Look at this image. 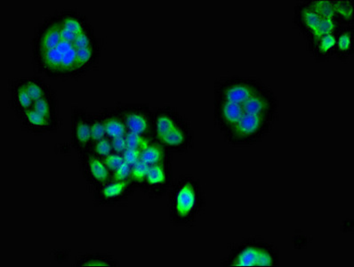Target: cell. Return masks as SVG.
<instances>
[{"label":"cell","instance_id":"obj_1","mask_svg":"<svg viewBox=\"0 0 354 267\" xmlns=\"http://www.w3.org/2000/svg\"><path fill=\"white\" fill-rule=\"evenodd\" d=\"M103 47L85 14L77 9H61L36 27L31 49L34 69L51 79H78L94 69Z\"/></svg>","mask_w":354,"mask_h":267},{"label":"cell","instance_id":"obj_2","mask_svg":"<svg viewBox=\"0 0 354 267\" xmlns=\"http://www.w3.org/2000/svg\"><path fill=\"white\" fill-rule=\"evenodd\" d=\"M168 194L169 221L175 227H192L206 209L201 180L192 174L180 175Z\"/></svg>","mask_w":354,"mask_h":267},{"label":"cell","instance_id":"obj_3","mask_svg":"<svg viewBox=\"0 0 354 267\" xmlns=\"http://www.w3.org/2000/svg\"><path fill=\"white\" fill-rule=\"evenodd\" d=\"M153 138L172 154L188 153L194 148L195 132L192 123L172 105L154 110Z\"/></svg>","mask_w":354,"mask_h":267},{"label":"cell","instance_id":"obj_4","mask_svg":"<svg viewBox=\"0 0 354 267\" xmlns=\"http://www.w3.org/2000/svg\"><path fill=\"white\" fill-rule=\"evenodd\" d=\"M225 266H277L279 264L278 249L262 239L249 238L238 243L222 262Z\"/></svg>","mask_w":354,"mask_h":267},{"label":"cell","instance_id":"obj_5","mask_svg":"<svg viewBox=\"0 0 354 267\" xmlns=\"http://www.w3.org/2000/svg\"><path fill=\"white\" fill-rule=\"evenodd\" d=\"M129 132L153 138L154 110L148 103H118L115 106Z\"/></svg>","mask_w":354,"mask_h":267},{"label":"cell","instance_id":"obj_6","mask_svg":"<svg viewBox=\"0 0 354 267\" xmlns=\"http://www.w3.org/2000/svg\"><path fill=\"white\" fill-rule=\"evenodd\" d=\"M175 182L172 160L151 165L142 192L153 200L164 197L170 191Z\"/></svg>","mask_w":354,"mask_h":267},{"label":"cell","instance_id":"obj_7","mask_svg":"<svg viewBox=\"0 0 354 267\" xmlns=\"http://www.w3.org/2000/svg\"><path fill=\"white\" fill-rule=\"evenodd\" d=\"M90 112L80 106H73L71 112V136L73 149L80 155L90 151Z\"/></svg>","mask_w":354,"mask_h":267},{"label":"cell","instance_id":"obj_8","mask_svg":"<svg viewBox=\"0 0 354 267\" xmlns=\"http://www.w3.org/2000/svg\"><path fill=\"white\" fill-rule=\"evenodd\" d=\"M136 190L130 181L118 182L111 180L93 190L94 201L100 207L117 206L126 203Z\"/></svg>","mask_w":354,"mask_h":267},{"label":"cell","instance_id":"obj_9","mask_svg":"<svg viewBox=\"0 0 354 267\" xmlns=\"http://www.w3.org/2000/svg\"><path fill=\"white\" fill-rule=\"evenodd\" d=\"M79 157L83 178L92 189L97 188L112 180V172L106 167L103 159L95 156L90 151L80 154Z\"/></svg>","mask_w":354,"mask_h":267},{"label":"cell","instance_id":"obj_10","mask_svg":"<svg viewBox=\"0 0 354 267\" xmlns=\"http://www.w3.org/2000/svg\"><path fill=\"white\" fill-rule=\"evenodd\" d=\"M16 116L21 129L34 135L55 132L62 127V120H53L32 108L18 112Z\"/></svg>","mask_w":354,"mask_h":267},{"label":"cell","instance_id":"obj_11","mask_svg":"<svg viewBox=\"0 0 354 267\" xmlns=\"http://www.w3.org/2000/svg\"><path fill=\"white\" fill-rule=\"evenodd\" d=\"M320 18L312 10L305 1L297 3L294 7L293 23L305 41L316 31Z\"/></svg>","mask_w":354,"mask_h":267},{"label":"cell","instance_id":"obj_12","mask_svg":"<svg viewBox=\"0 0 354 267\" xmlns=\"http://www.w3.org/2000/svg\"><path fill=\"white\" fill-rule=\"evenodd\" d=\"M337 35L329 34L306 41L307 51L315 61L324 62L334 58Z\"/></svg>","mask_w":354,"mask_h":267},{"label":"cell","instance_id":"obj_13","mask_svg":"<svg viewBox=\"0 0 354 267\" xmlns=\"http://www.w3.org/2000/svg\"><path fill=\"white\" fill-rule=\"evenodd\" d=\"M10 105L16 114L31 108L34 101L27 91L23 79H11L8 84Z\"/></svg>","mask_w":354,"mask_h":267},{"label":"cell","instance_id":"obj_14","mask_svg":"<svg viewBox=\"0 0 354 267\" xmlns=\"http://www.w3.org/2000/svg\"><path fill=\"white\" fill-rule=\"evenodd\" d=\"M105 129L106 136L109 138H121L129 132L126 124L122 120L115 107H107L100 112Z\"/></svg>","mask_w":354,"mask_h":267},{"label":"cell","instance_id":"obj_15","mask_svg":"<svg viewBox=\"0 0 354 267\" xmlns=\"http://www.w3.org/2000/svg\"><path fill=\"white\" fill-rule=\"evenodd\" d=\"M354 53V26H342L338 32L334 58L346 62Z\"/></svg>","mask_w":354,"mask_h":267},{"label":"cell","instance_id":"obj_16","mask_svg":"<svg viewBox=\"0 0 354 267\" xmlns=\"http://www.w3.org/2000/svg\"><path fill=\"white\" fill-rule=\"evenodd\" d=\"M74 266L76 267H118L121 266V263L112 254L102 253V252H87V253H83L77 257Z\"/></svg>","mask_w":354,"mask_h":267},{"label":"cell","instance_id":"obj_17","mask_svg":"<svg viewBox=\"0 0 354 267\" xmlns=\"http://www.w3.org/2000/svg\"><path fill=\"white\" fill-rule=\"evenodd\" d=\"M141 160L149 166L156 165L172 160V153L162 144L153 139L147 147L142 150Z\"/></svg>","mask_w":354,"mask_h":267},{"label":"cell","instance_id":"obj_18","mask_svg":"<svg viewBox=\"0 0 354 267\" xmlns=\"http://www.w3.org/2000/svg\"><path fill=\"white\" fill-rule=\"evenodd\" d=\"M27 91L34 103L49 94L55 93V89L47 84L45 79L40 76H32L29 78H23Z\"/></svg>","mask_w":354,"mask_h":267},{"label":"cell","instance_id":"obj_19","mask_svg":"<svg viewBox=\"0 0 354 267\" xmlns=\"http://www.w3.org/2000/svg\"><path fill=\"white\" fill-rule=\"evenodd\" d=\"M31 108L53 120H61L60 112H59V100L56 92L36 101Z\"/></svg>","mask_w":354,"mask_h":267},{"label":"cell","instance_id":"obj_20","mask_svg":"<svg viewBox=\"0 0 354 267\" xmlns=\"http://www.w3.org/2000/svg\"><path fill=\"white\" fill-rule=\"evenodd\" d=\"M336 20L341 26H353L354 2L351 0H332Z\"/></svg>","mask_w":354,"mask_h":267},{"label":"cell","instance_id":"obj_21","mask_svg":"<svg viewBox=\"0 0 354 267\" xmlns=\"http://www.w3.org/2000/svg\"><path fill=\"white\" fill-rule=\"evenodd\" d=\"M305 3L320 19L336 20L332 0H306Z\"/></svg>","mask_w":354,"mask_h":267},{"label":"cell","instance_id":"obj_22","mask_svg":"<svg viewBox=\"0 0 354 267\" xmlns=\"http://www.w3.org/2000/svg\"><path fill=\"white\" fill-rule=\"evenodd\" d=\"M149 168H150V166L142 162V160L132 166L129 181L136 189L141 190V191L144 189Z\"/></svg>","mask_w":354,"mask_h":267},{"label":"cell","instance_id":"obj_23","mask_svg":"<svg viewBox=\"0 0 354 267\" xmlns=\"http://www.w3.org/2000/svg\"><path fill=\"white\" fill-rule=\"evenodd\" d=\"M90 120V131L92 136V144L94 142L99 141L101 139L106 138L105 129L100 112H91L89 115Z\"/></svg>","mask_w":354,"mask_h":267},{"label":"cell","instance_id":"obj_24","mask_svg":"<svg viewBox=\"0 0 354 267\" xmlns=\"http://www.w3.org/2000/svg\"><path fill=\"white\" fill-rule=\"evenodd\" d=\"M90 151L101 159L106 158L113 153L111 138L106 136L99 141L94 142L91 145Z\"/></svg>","mask_w":354,"mask_h":267},{"label":"cell","instance_id":"obj_25","mask_svg":"<svg viewBox=\"0 0 354 267\" xmlns=\"http://www.w3.org/2000/svg\"><path fill=\"white\" fill-rule=\"evenodd\" d=\"M126 138L127 147L135 148V149L142 150L147 147L153 138H148V136L140 135L134 132H127L125 136Z\"/></svg>","mask_w":354,"mask_h":267},{"label":"cell","instance_id":"obj_26","mask_svg":"<svg viewBox=\"0 0 354 267\" xmlns=\"http://www.w3.org/2000/svg\"><path fill=\"white\" fill-rule=\"evenodd\" d=\"M131 168L132 166L124 162L116 170L112 173V180L118 181V182H125V181H129L131 175Z\"/></svg>","mask_w":354,"mask_h":267},{"label":"cell","instance_id":"obj_27","mask_svg":"<svg viewBox=\"0 0 354 267\" xmlns=\"http://www.w3.org/2000/svg\"><path fill=\"white\" fill-rule=\"evenodd\" d=\"M103 162L105 163L106 167L108 168L109 170L111 171L112 173L125 162L122 154L116 153L110 154V155L107 156L106 158L103 159Z\"/></svg>","mask_w":354,"mask_h":267},{"label":"cell","instance_id":"obj_28","mask_svg":"<svg viewBox=\"0 0 354 267\" xmlns=\"http://www.w3.org/2000/svg\"><path fill=\"white\" fill-rule=\"evenodd\" d=\"M142 151L135 149V148L127 147V150L122 153L123 156L124 162L131 166L135 165L136 162H138L141 160Z\"/></svg>","mask_w":354,"mask_h":267},{"label":"cell","instance_id":"obj_29","mask_svg":"<svg viewBox=\"0 0 354 267\" xmlns=\"http://www.w3.org/2000/svg\"><path fill=\"white\" fill-rule=\"evenodd\" d=\"M112 147L113 153L122 154L125 151L127 150V144L125 136H121V138H112Z\"/></svg>","mask_w":354,"mask_h":267}]
</instances>
